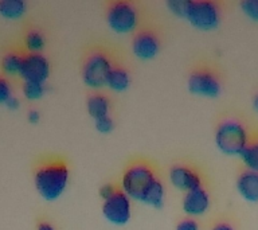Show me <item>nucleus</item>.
Segmentation results:
<instances>
[{"mask_svg":"<svg viewBox=\"0 0 258 230\" xmlns=\"http://www.w3.org/2000/svg\"><path fill=\"white\" fill-rule=\"evenodd\" d=\"M167 7L172 14L179 18H184L185 7H187V0H167Z\"/></svg>","mask_w":258,"mask_h":230,"instance_id":"obj_25","label":"nucleus"},{"mask_svg":"<svg viewBox=\"0 0 258 230\" xmlns=\"http://www.w3.org/2000/svg\"><path fill=\"white\" fill-rule=\"evenodd\" d=\"M22 90L27 100H39L46 93V84L34 82V81H24Z\"/></svg>","mask_w":258,"mask_h":230,"instance_id":"obj_21","label":"nucleus"},{"mask_svg":"<svg viewBox=\"0 0 258 230\" xmlns=\"http://www.w3.org/2000/svg\"><path fill=\"white\" fill-rule=\"evenodd\" d=\"M23 54L24 52H20L18 50H8V51L4 52L2 55V60H0V66H2L4 74L19 76Z\"/></svg>","mask_w":258,"mask_h":230,"instance_id":"obj_17","label":"nucleus"},{"mask_svg":"<svg viewBox=\"0 0 258 230\" xmlns=\"http://www.w3.org/2000/svg\"><path fill=\"white\" fill-rule=\"evenodd\" d=\"M106 85L116 92L126 90L131 85V74H129L128 69L121 64L113 65L108 77H106Z\"/></svg>","mask_w":258,"mask_h":230,"instance_id":"obj_15","label":"nucleus"},{"mask_svg":"<svg viewBox=\"0 0 258 230\" xmlns=\"http://www.w3.org/2000/svg\"><path fill=\"white\" fill-rule=\"evenodd\" d=\"M176 230H199V223L195 218L185 217L177 222Z\"/></svg>","mask_w":258,"mask_h":230,"instance_id":"obj_26","label":"nucleus"},{"mask_svg":"<svg viewBox=\"0 0 258 230\" xmlns=\"http://www.w3.org/2000/svg\"><path fill=\"white\" fill-rule=\"evenodd\" d=\"M117 187L116 185H113V183H105V185H102L100 187V190H98V193H100V197L102 198V201H105V199H108L109 197H112L113 194L116 193L117 191Z\"/></svg>","mask_w":258,"mask_h":230,"instance_id":"obj_27","label":"nucleus"},{"mask_svg":"<svg viewBox=\"0 0 258 230\" xmlns=\"http://www.w3.org/2000/svg\"><path fill=\"white\" fill-rule=\"evenodd\" d=\"M239 6L246 16L258 22V0H242Z\"/></svg>","mask_w":258,"mask_h":230,"instance_id":"obj_22","label":"nucleus"},{"mask_svg":"<svg viewBox=\"0 0 258 230\" xmlns=\"http://www.w3.org/2000/svg\"><path fill=\"white\" fill-rule=\"evenodd\" d=\"M27 10L24 0H0V15L7 19H18Z\"/></svg>","mask_w":258,"mask_h":230,"instance_id":"obj_20","label":"nucleus"},{"mask_svg":"<svg viewBox=\"0 0 258 230\" xmlns=\"http://www.w3.org/2000/svg\"><path fill=\"white\" fill-rule=\"evenodd\" d=\"M106 22L117 34H129L137 28L139 10L128 0H112L106 4Z\"/></svg>","mask_w":258,"mask_h":230,"instance_id":"obj_5","label":"nucleus"},{"mask_svg":"<svg viewBox=\"0 0 258 230\" xmlns=\"http://www.w3.org/2000/svg\"><path fill=\"white\" fill-rule=\"evenodd\" d=\"M19 76L24 81L46 84L50 76V62L42 52H24Z\"/></svg>","mask_w":258,"mask_h":230,"instance_id":"obj_9","label":"nucleus"},{"mask_svg":"<svg viewBox=\"0 0 258 230\" xmlns=\"http://www.w3.org/2000/svg\"><path fill=\"white\" fill-rule=\"evenodd\" d=\"M169 181L176 189L181 191H191L203 186V179L199 169L192 164L179 161L169 168Z\"/></svg>","mask_w":258,"mask_h":230,"instance_id":"obj_10","label":"nucleus"},{"mask_svg":"<svg viewBox=\"0 0 258 230\" xmlns=\"http://www.w3.org/2000/svg\"><path fill=\"white\" fill-rule=\"evenodd\" d=\"M253 108L258 112V93H255L253 97Z\"/></svg>","mask_w":258,"mask_h":230,"instance_id":"obj_32","label":"nucleus"},{"mask_svg":"<svg viewBox=\"0 0 258 230\" xmlns=\"http://www.w3.org/2000/svg\"><path fill=\"white\" fill-rule=\"evenodd\" d=\"M102 214L113 225H126L132 215L131 198L118 187L112 197L102 202Z\"/></svg>","mask_w":258,"mask_h":230,"instance_id":"obj_8","label":"nucleus"},{"mask_svg":"<svg viewBox=\"0 0 258 230\" xmlns=\"http://www.w3.org/2000/svg\"><path fill=\"white\" fill-rule=\"evenodd\" d=\"M23 43L27 52H40L46 46V36L39 28L30 27L24 32Z\"/></svg>","mask_w":258,"mask_h":230,"instance_id":"obj_19","label":"nucleus"},{"mask_svg":"<svg viewBox=\"0 0 258 230\" xmlns=\"http://www.w3.org/2000/svg\"><path fill=\"white\" fill-rule=\"evenodd\" d=\"M184 18L199 30H214L221 22V8L213 0H187Z\"/></svg>","mask_w":258,"mask_h":230,"instance_id":"obj_6","label":"nucleus"},{"mask_svg":"<svg viewBox=\"0 0 258 230\" xmlns=\"http://www.w3.org/2000/svg\"><path fill=\"white\" fill-rule=\"evenodd\" d=\"M161 47L160 36L156 30L143 27L135 32L132 39V50L135 55L141 60H151L159 54Z\"/></svg>","mask_w":258,"mask_h":230,"instance_id":"obj_11","label":"nucleus"},{"mask_svg":"<svg viewBox=\"0 0 258 230\" xmlns=\"http://www.w3.org/2000/svg\"><path fill=\"white\" fill-rule=\"evenodd\" d=\"M210 230H235L234 229V226L230 223L229 221H218L215 222Z\"/></svg>","mask_w":258,"mask_h":230,"instance_id":"obj_28","label":"nucleus"},{"mask_svg":"<svg viewBox=\"0 0 258 230\" xmlns=\"http://www.w3.org/2000/svg\"><path fill=\"white\" fill-rule=\"evenodd\" d=\"M187 86L192 94L209 98L218 97L222 90L219 74L215 72V69L210 68L209 65L195 66L189 73Z\"/></svg>","mask_w":258,"mask_h":230,"instance_id":"obj_7","label":"nucleus"},{"mask_svg":"<svg viewBox=\"0 0 258 230\" xmlns=\"http://www.w3.org/2000/svg\"><path fill=\"white\" fill-rule=\"evenodd\" d=\"M238 193L249 202H258V172L245 168L238 174L235 182Z\"/></svg>","mask_w":258,"mask_h":230,"instance_id":"obj_13","label":"nucleus"},{"mask_svg":"<svg viewBox=\"0 0 258 230\" xmlns=\"http://www.w3.org/2000/svg\"><path fill=\"white\" fill-rule=\"evenodd\" d=\"M4 105H6V106H7L8 109L16 110V109H18L20 106V101H19V98H18V97L11 96V97H10V98H8L7 101H6V102H4Z\"/></svg>","mask_w":258,"mask_h":230,"instance_id":"obj_30","label":"nucleus"},{"mask_svg":"<svg viewBox=\"0 0 258 230\" xmlns=\"http://www.w3.org/2000/svg\"><path fill=\"white\" fill-rule=\"evenodd\" d=\"M36 230H55V227H54V225H52L51 222L42 218V219H39L38 223H36Z\"/></svg>","mask_w":258,"mask_h":230,"instance_id":"obj_29","label":"nucleus"},{"mask_svg":"<svg viewBox=\"0 0 258 230\" xmlns=\"http://www.w3.org/2000/svg\"><path fill=\"white\" fill-rule=\"evenodd\" d=\"M249 137V129L238 117L226 116L218 121L215 144L218 149L226 155H241Z\"/></svg>","mask_w":258,"mask_h":230,"instance_id":"obj_3","label":"nucleus"},{"mask_svg":"<svg viewBox=\"0 0 258 230\" xmlns=\"http://www.w3.org/2000/svg\"><path fill=\"white\" fill-rule=\"evenodd\" d=\"M70 179L68 161L59 156H46L34 167V185L46 201H55L63 194Z\"/></svg>","mask_w":258,"mask_h":230,"instance_id":"obj_1","label":"nucleus"},{"mask_svg":"<svg viewBox=\"0 0 258 230\" xmlns=\"http://www.w3.org/2000/svg\"><path fill=\"white\" fill-rule=\"evenodd\" d=\"M210 203H211V198H210L209 191L202 186L184 194L181 207L187 215L194 218L205 214L209 210Z\"/></svg>","mask_w":258,"mask_h":230,"instance_id":"obj_12","label":"nucleus"},{"mask_svg":"<svg viewBox=\"0 0 258 230\" xmlns=\"http://www.w3.org/2000/svg\"><path fill=\"white\" fill-rule=\"evenodd\" d=\"M86 108H88L89 114L94 120H97L100 117L108 116L109 110H110V100L104 93H90L86 100Z\"/></svg>","mask_w":258,"mask_h":230,"instance_id":"obj_16","label":"nucleus"},{"mask_svg":"<svg viewBox=\"0 0 258 230\" xmlns=\"http://www.w3.org/2000/svg\"><path fill=\"white\" fill-rule=\"evenodd\" d=\"M27 119L30 123H32V124H35V123H38L40 119V113L36 110V109H30L27 113Z\"/></svg>","mask_w":258,"mask_h":230,"instance_id":"obj_31","label":"nucleus"},{"mask_svg":"<svg viewBox=\"0 0 258 230\" xmlns=\"http://www.w3.org/2000/svg\"><path fill=\"white\" fill-rule=\"evenodd\" d=\"M116 64L109 50L101 46L90 47L85 52L81 65V77L86 86L92 89H100L106 85L110 69Z\"/></svg>","mask_w":258,"mask_h":230,"instance_id":"obj_2","label":"nucleus"},{"mask_svg":"<svg viewBox=\"0 0 258 230\" xmlns=\"http://www.w3.org/2000/svg\"><path fill=\"white\" fill-rule=\"evenodd\" d=\"M241 159L245 163L246 168L258 172V133L250 135L249 141L241 152Z\"/></svg>","mask_w":258,"mask_h":230,"instance_id":"obj_18","label":"nucleus"},{"mask_svg":"<svg viewBox=\"0 0 258 230\" xmlns=\"http://www.w3.org/2000/svg\"><path fill=\"white\" fill-rule=\"evenodd\" d=\"M165 198V187L164 183L160 178H153L152 181L149 182V185L144 189L141 193L139 201L145 203V205L155 207V209H160L164 205Z\"/></svg>","mask_w":258,"mask_h":230,"instance_id":"obj_14","label":"nucleus"},{"mask_svg":"<svg viewBox=\"0 0 258 230\" xmlns=\"http://www.w3.org/2000/svg\"><path fill=\"white\" fill-rule=\"evenodd\" d=\"M12 96V86L10 81L3 73H0V104H4L6 101Z\"/></svg>","mask_w":258,"mask_h":230,"instance_id":"obj_24","label":"nucleus"},{"mask_svg":"<svg viewBox=\"0 0 258 230\" xmlns=\"http://www.w3.org/2000/svg\"><path fill=\"white\" fill-rule=\"evenodd\" d=\"M94 127L98 132L101 133H110L114 129V121L110 116H104L100 117V119H97L94 120Z\"/></svg>","mask_w":258,"mask_h":230,"instance_id":"obj_23","label":"nucleus"},{"mask_svg":"<svg viewBox=\"0 0 258 230\" xmlns=\"http://www.w3.org/2000/svg\"><path fill=\"white\" fill-rule=\"evenodd\" d=\"M157 177L156 168L151 161L144 159L131 160L125 167L121 177V187L129 198L139 201L141 193L153 178Z\"/></svg>","mask_w":258,"mask_h":230,"instance_id":"obj_4","label":"nucleus"}]
</instances>
